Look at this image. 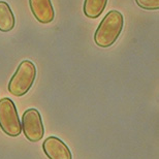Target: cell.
<instances>
[{
    "label": "cell",
    "mask_w": 159,
    "mask_h": 159,
    "mask_svg": "<svg viewBox=\"0 0 159 159\" xmlns=\"http://www.w3.org/2000/svg\"><path fill=\"white\" fill-rule=\"evenodd\" d=\"M124 18L118 11H111L104 16L94 33V41L100 48H109L116 43L123 30Z\"/></svg>",
    "instance_id": "1"
},
{
    "label": "cell",
    "mask_w": 159,
    "mask_h": 159,
    "mask_svg": "<svg viewBox=\"0 0 159 159\" xmlns=\"http://www.w3.org/2000/svg\"><path fill=\"white\" fill-rule=\"evenodd\" d=\"M36 67L30 60H24L8 83V91L14 96L21 97L27 94L35 82Z\"/></svg>",
    "instance_id": "2"
},
{
    "label": "cell",
    "mask_w": 159,
    "mask_h": 159,
    "mask_svg": "<svg viewBox=\"0 0 159 159\" xmlns=\"http://www.w3.org/2000/svg\"><path fill=\"white\" fill-rule=\"evenodd\" d=\"M0 128L11 138H17L22 132L21 120L17 107L14 101L8 97L0 99Z\"/></svg>",
    "instance_id": "3"
},
{
    "label": "cell",
    "mask_w": 159,
    "mask_h": 159,
    "mask_svg": "<svg viewBox=\"0 0 159 159\" xmlns=\"http://www.w3.org/2000/svg\"><path fill=\"white\" fill-rule=\"evenodd\" d=\"M22 131L31 143L39 142L44 135V127L40 113L36 109H28L22 116Z\"/></svg>",
    "instance_id": "4"
},
{
    "label": "cell",
    "mask_w": 159,
    "mask_h": 159,
    "mask_svg": "<svg viewBox=\"0 0 159 159\" xmlns=\"http://www.w3.org/2000/svg\"><path fill=\"white\" fill-rule=\"evenodd\" d=\"M43 150L49 159H72L70 149L57 136H49L43 143Z\"/></svg>",
    "instance_id": "5"
},
{
    "label": "cell",
    "mask_w": 159,
    "mask_h": 159,
    "mask_svg": "<svg viewBox=\"0 0 159 159\" xmlns=\"http://www.w3.org/2000/svg\"><path fill=\"white\" fill-rule=\"evenodd\" d=\"M29 6L34 18L41 24L54 21L55 11L51 0H29Z\"/></svg>",
    "instance_id": "6"
},
{
    "label": "cell",
    "mask_w": 159,
    "mask_h": 159,
    "mask_svg": "<svg viewBox=\"0 0 159 159\" xmlns=\"http://www.w3.org/2000/svg\"><path fill=\"white\" fill-rule=\"evenodd\" d=\"M16 19L7 2L0 1V31L9 32L15 28Z\"/></svg>",
    "instance_id": "7"
},
{
    "label": "cell",
    "mask_w": 159,
    "mask_h": 159,
    "mask_svg": "<svg viewBox=\"0 0 159 159\" xmlns=\"http://www.w3.org/2000/svg\"><path fill=\"white\" fill-rule=\"evenodd\" d=\"M107 4V0H85L83 11L87 18L97 19L102 14Z\"/></svg>",
    "instance_id": "8"
},
{
    "label": "cell",
    "mask_w": 159,
    "mask_h": 159,
    "mask_svg": "<svg viewBox=\"0 0 159 159\" xmlns=\"http://www.w3.org/2000/svg\"><path fill=\"white\" fill-rule=\"evenodd\" d=\"M136 4L143 9L157 11L159 8V0H135Z\"/></svg>",
    "instance_id": "9"
}]
</instances>
